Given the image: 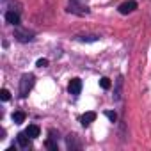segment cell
Listing matches in <instances>:
<instances>
[{"instance_id":"obj_1","label":"cell","mask_w":151,"mask_h":151,"mask_svg":"<svg viewBox=\"0 0 151 151\" xmlns=\"http://www.w3.org/2000/svg\"><path fill=\"white\" fill-rule=\"evenodd\" d=\"M34 80H36V77H34L32 73H27V75H23V77H22V80H20V96L22 98H25L29 94V91L34 86Z\"/></svg>"},{"instance_id":"obj_2","label":"cell","mask_w":151,"mask_h":151,"mask_svg":"<svg viewBox=\"0 0 151 151\" xmlns=\"http://www.w3.org/2000/svg\"><path fill=\"white\" fill-rule=\"evenodd\" d=\"M68 91H69V94H80V91H82V80L80 78H73L71 82H69V86H68Z\"/></svg>"},{"instance_id":"obj_3","label":"cell","mask_w":151,"mask_h":151,"mask_svg":"<svg viewBox=\"0 0 151 151\" xmlns=\"http://www.w3.org/2000/svg\"><path fill=\"white\" fill-rule=\"evenodd\" d=\"M137 9V2H133V0H128V2H123L119 6V13L121 14H128V13H133Z\"/></svg>"},{"instance_id":"obj_4","label":"cell","mask_w":151,"mask_h":151,"mask_svg":"<svg viewBox=\"0 0 151 151\" xmlns=\"http://www.w3.org/2000/svg\"><path fill=\"white\" fill-rule=\"evenodd\" d=\"M94 119H96V112H86V114L80 117V123H82L84 126H89Z\"/></svg>"},{"instance_id":"obj_5","label":"cell","mask_w":151,"mask_h":151,"mask_svg":"<svg viewBox=\"0 0 151 151\" xmlns=\"http://www.w3.org/2000/svg\"><path fill=\"white\" fill-rule=\"evenodd\" d=\"M6 20H7V23H11V25H18V23H20V14L14 13V11H9V13L6 14Z\"/></svg>"},{"instance_id":"obj_6","label":"cell","mask_w":151,"mask_h":151,"mask_svg":"<svg viewBox=\"0 0 151 151\" xmlns=\"http://www.w3.org/2000/svg\"><path fill=\"white\" fill-rule=\"evenodd\" d=\"M25 132H27V135H29L30 139H36V137H39V132H41V130H39L37 124H29V128H27Z\"/></svg>"},{"instance_id":"obj_7","label":"cell","mask_w":151,"mask_h":151,"mask_svg":"<svg viewBox=\"0 0 151 151\" xmlns=\"http://www.w3.org/2000/svg\"><path fill=\"white\" fill-rule=\"evenodd\" d=\"M16 137H18V144H20L22 147H27V146H29V139H30V137L27 135V132H23V133H18Z\"/></svg>"},{"instance_id":"obj_8","label":"cell","mask_w":151,"mask_h":151,"mask_svg":"<svg viewBox=\"0 0 151 151\" xmlns=\"http://www.w3.org/2000/svg\"><path fill=\"white\" fill-rule=\"evenodd\" d=\"M13 121H14L16 124H22V123L25 121V114H23V112H14V114H13Z\"/></svg>"},{"instance_id":"obj_9","label":"cell","mask_w":151,"mask_h":151,"mask_svg":"<svg viewBox=\"0 0 151 151\" xmlns=\"http://www.w3.org/2000/svg\"><path fill=\"white\" fill-rule=\"evenodd\" d=\"M100 86H101L103 89H110V86H112V84H110V80H109L107 77H103V78L100 80Z\"/></svg>"},{"instance_id":"obj_10","label":"cell","mask_w":151,"mask_h":151,"mask_svg":"<svg viewBox=\"0 0 151 151\" xmlns=\"http://www.w3.org/2000/svg\"><path fill=\"white\" fill-rule=\"evenodd\" d=\"M0 98H2V101H7L11 98V93L7 89H2V91H0Z\"/></svg>"},{"instance_id":"obj_11","label":"cell","mask_w":151,"mask_h":151,"mask_svg":"<svg viewBox=\"0 0 151 151\" xmlns=\"http://www.w3.org/2000/svg\"><path fill=\"white\" fill-rule=\"evenodd\" d=\"M48 66V59H39L37 60V68H46Z\"/></svg>"},{"instance_id":"obj_12","label":"cell","mask_w":151,"mask_h":151,"mask_svg":"<svg viewBox=\"0 0 151 151\" xmlns=\"http://www.w3.org/2000/svg\"><path fill=\"white\" fill-rule=\"evenodd\" d=\"M105 116H107V117H109L110 121H116V119H117V116H116V112H110V110H107V112H105Z\"/></svg>"}]
</instances>
